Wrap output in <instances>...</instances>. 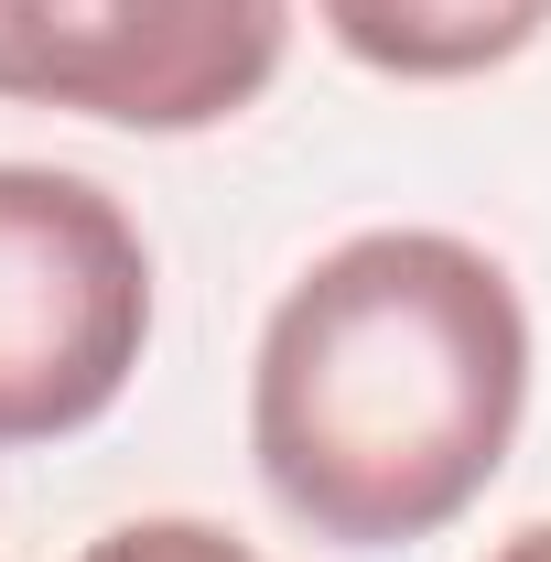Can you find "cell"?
Instances as JSON below:
<instances>
[{
    "instance_id": "6da1fadb",
    "label": "cell",
    "mask_w": 551,
    "mask_h": 562,
    "mask_svg": "<svg viewBox=\"0 0 551 562\" xmlns=\"http://www.w3.org/2000/svg\"><path fill=\"white\" fill-rule=\"evenodd\" d=\"M530 422V303L454 227H357L260 325L249 465L292 530L401 552L454 530Z\"/></svg>"
},
{
    "instance_id": "5b68a950",
    "label": "cell",
    "mask_w": 551,
    "mask_h": 562,
    "mask_svg": "<svg viewBox=\"0 0 551 562\" xmlns=\"http://www.w3.org/2000/svg\"><path fill=\"white\" fill-rule=\"evenodd\" d=\"M76 562H260L238 530H216V519H120V530H98Z\"/></svg>"
},
{
    "instance_id": "277c9868",
    "label": "cell",
    "mask_w": 551,
    "mask_h": 562,
    "mask_svg": "<svg viewBox=\"0 0 551 562\" xmlns=\"http://www.w3.org/2000/svg\"><path fill=\"white\" fill-rule=\"evenodd\" d=\"M325 44L401 87H465V76L519 66L551 33V0H314Z\"/></svg>"
},
{
    "instance_id": "7a4b0ae2",
    "label": "cell",
    "mask_w": 551,
    "mask_h": 562,
    "mask_svg": "<svg viewBox=\"0 0 551 562\" xmlns=\"http://www.w3.org/2000/svg\"><path fill=\"white\" fill-rule=\"evenodd\" d=\"M151 347V238L66 162H0V443L120 412Z\"/></svg>"
},
{
    "instance_id": "3957f363",
    "label": "cell",
    "mask_w": 551,
    "mask_h": 562,
    "mask_svg": "<svg viewBox=\"0 0 551 562\" xmlns=\"http://www.w3.org/2000/svg\"><path fill=\"white\" fill-rule=\"evenodd\" d=\"M292 0H0V98L109 131H227L271 98Z\"/></svg>"
},
{
    "instance_id": "8992f818",
    "label": "cell",
    "mask_w": 551,
    "mask_h": 562,
    "mask_svg": "<svg viewBox=\"0 0 551 562\" xmlns=\"http://www.w3.org/2000/svg\"><path fill=\"white\" fill-rule=\"evenodd\" d=\"M486 562H551V519H519V530H508Z\"/></svg>"
}]
</instances>
